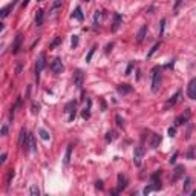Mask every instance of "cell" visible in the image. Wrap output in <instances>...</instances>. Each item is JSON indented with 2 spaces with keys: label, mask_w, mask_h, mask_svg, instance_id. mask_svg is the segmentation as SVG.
I'll return each instance as SVG.
<instances>
[{
  "label": "cell",
  "mask_w": 196,
  "mask_h": 196,
  "mask_svg": "<svg viewBox=\"0 0 196 196\" xmlns=\"http://www.w3.org/2000/svg\"><path fill=\"white\" fill-rule=\"evenodd\" d=\"M160 83H161V72L160 68H155L153 69V77H152V92L156 93L160 89Z\"/></svg>",
  "instance_id": "1"
},
{
  "label": "cell",
  "mask_w": 196,
  "mask_h": 196,
  "mask_svg": "<svg viewBox=\"0 0 196 196\" xmlns=\"http://www.w3.org/2000/svg\"><path fill=\"white\" fill-rule=\"evenodd\" d=\"M45 66H46V57H45V54H40L38 58H37V63H36V78H37V81H38V78H40V72L45 69Z\"/></svg>",
  "instance_id": "2"
},
{
  "label": "cell",
  "mask_w": 196,
  "mask_h": 196,
  "mask_svg": "<svg viewBox=\"0 0 196 196\" xmlns=\"http://www.w3.org/2000/svg\"><path fill=\"white\" fill-rule=\"evenodd\" d=\"M143 158H144V147L143 146L135 147V152H133V162H135V165H141Z\"/></svg>",
  "instance_id": "3"
},
{
  "label": "cell",
  "mask_w": 196,
  "mask_h": 196,
  "mask_svg": "<svg viewBox=\"0 0 196 196\" xmlns=\"http://www.w3.org/2000/svg\"><path fill=\"white\" fill-rule=\"evenodd\" d=\"M187 95L190 100H196V78L190 80V83L187 86Z\"/></svg>",
  "instance_id": "4"
},
{
  "label": "cell",
  "mask_w": 196,
  "mask_h": 196,
  "mask_svg": "<svg viewBox=\"0 0 196 196\" xmlns=\"http://www.w3.org/2000/svg\"><path fill=\"white\" fill-rule=\"evenodd\" d=\"M51 69H52L54 74H61V71H63L61 58H54V61L51 63Z\"/></svg>",
  "instance_id": "5"
},
{
  "label": "cell",
  "mask_w": 196,
  "mask_h": 196,
  "mask_svg": "<svg viewBox=\"0 0 196 196\" xmlns=\"http://www.w3.org/2000/svg\"><path fill=\"white\" fill-rule=\"evenodd\" d=\"M83 77H84V75H83V71H80V69L74 74V84H75L77 88H81V86H83Z\"/></svg>",
  "instance_id": "6"
},
{
  "label": "cell",
  "mask_w": 196,
  "mask_h": 196,
  "mask_svg": "<svg viewBox=\"0 0 196 196\" xmlns=\"http://www.w3.org/2000/svg\"><path fill=\"white\" fill-rule=\"evenodd\" d=\"M65 112H66V113H71L68 120H69V121H74V118H75V103H74V101L68 103V104H66V110H65Z\"/></svg>",
  "instance_id": "7"
},
{
  "label": "cell",
  "mask_w": 196,
  "mask_h": 196,
  "mask_svg": "<svg viewBox=\"0 0 196 196\" xmlns=\"http://www.w3.org/2000/svg\"><path fill=\"white\" fill-rule=\"evenodd\" d=\"M189 117H190V110L187 109V112H185V115H179L178 118L175 120V126H181V124H184L187 120H189Z\"/></svg>",
  "instance_id": "8"
},
{
  "label": "cell",
  "mask_w": 196,
  "mask_h": 196,
  "mask_svg": "<svg viewBox=\"0 0 196 196\" xmlns=\"http://www.w3.org/2000/svg\"><path fill=\"white\" fill-rule=\"evenodd\" d=\"M17 2H18V0H14L12 3H9V5L6 6V8H3V9H2V18L8 17V14H9V11H11V9H12V8L16 6V3H17Z\"/></svg>",
  "instance_id": "9"
},
{
  "label": "cell",
  "mask_w": 196,
  "mask_h": 196,
  "mask_svg": "<svg viewBox=\"0 0 196 196\" xmlns=\"http://www.w3.org/2000/svg\"><path fill=\"white\" fill-rule=\"evenodd\" d=\"M126 185H127V179L123 175H118V189H117V192H121L123 189H126Z\"/></svg>",
  "instance_id": "10"
},
{
  "label": "cell",
  "mask_w": 196,
  "mask_h": 196,
  "mask_svg": "<svg viewBox=\"0 0 196 196\" xmlns=\"http://www.w3.org/2000/svg\"><path fill=\"white\" fill-rule=\"evenodd\" d=\"M28 147H29V152H36L37 150L36 141H34V135H32V133L28 135Z\"/></svg>",
  "instance_id": "11"
},
{
  "label": "cell",
  "mask_w": 196,
  "mask_h": 196,
  "mask_svg": "<svg viewBox=\"0 0 196 196\" xmlns=\"http://www.w3.org/2000/svg\"><path fill=\"white\" fill-rule=\"evenodd\" d=\"M146 32H147V25H143V28L140 29V32H138V36H136V41H138V43H143L144 37H146Z\"/></svg>",
  "instance_id": "12"
},
{
  "label": "cell",
  "mask_w": 196,
  "mask_h": 196,
  "mask_svg": "<svg viewBox=\"0 0 196 196\" xmlns=\"http://www.w3.org/2000/svg\"><path fill=\"white\" fill-rule=\"evenodd\" d=\"M43 18H45V12L41 11V9H38L36 14V25L37 26H41L43 25Z\"/></svg>",
  "instance_id": "13"
},
{
  "label": "cell",
  "mask_w": 196,
  "mask_h": 196,
  "mask_svg": "<svg viewBox=\"0 0 196 196\" xmlns=\"http://www.w3.org/2000/svg\"><path fill=\"white\" fill-rule=\"evenodd\" d=\"M28 135H29V133H28L25 129L20 130V138H18V144H20V146H23V144L28 141Z\"/></svg>",
  "instance_id": "14"
},
{
  "label": "cell",
  "mask_w": 196,
  "mask_h": 196,
  "mask_svg": "<svg viewBox=\"0 0 196 196\" xmlns=\"http://www.w3.org/2000/svg\"><path fill=\"white\" fill-rule=\"evenodd\" d=\"M22 40H23V36L22 34H18L16 37V41H14V45H12V54H16L18 51V48H20V43H22Z\"/></svg>",
  "instance_id": "15"
},
{
  "label": "cell",
  "mask_w": 196,
  "mask_h": 196,
  "mask_svg": "<svg viewBox=\"0 0 196 196\" xmlns=\"http://www.w3.org/2000/svg\"><path fill=\"white\" fill-rule=\"evenodd\" d=\"M121 22H123V17H121L120 14H115V22H113V26H112V31H113V32H115V31L120 28Z\"/></svg>",
  "instance_id": "16"
},
{
  "label": "cell",
  "mask_w": 196,
  "mask_h": 196,
  "mask_svg": "<svg viewBox=\"0 0 196 196\" xmlns=\"http://www.w3.org/2000/svg\"><path fill=\"white\" fill-rule=\"evenodd\" d=\"M72 144L68 146V149H66V153H65V165H68L69 164V161H71V153H72Z\"/></svg>",
  "instance_id": "17"
},
{
  "label": "cell",
  "mask_w": 196,
  "mask_h": 196,
  "mask_svg": "<svg viewBox=\"0 0 196 196\" xmlns=\"http://www.w3.org/2000/svg\"><path fill=\"white\" fill-rule=\"evenodd\" d=\"M72 17L74 18H77L78 22H83V12H81V8L78 6V8H75V11H74V14H72Z\"/></svg>",
  "instance_id": "18"
},
{
  "label": "cell",
  "mask_w": 196,
  "mask_h": 196,
  "mask_svg": "<svg viewBox=\"0 0 196 196\" xmlns=\"http://www.w3.org/2000/svg\"><path fill=\"white\" fill-rule=\"evenodd\" d=\"M161 143V138L160 135H156V133H153V136H152V143H150V146H152V149H156L158 146H160Z\"/></svg>",
  "instance_id": "19"
},
{
  "label": "cell",
  "mask_w": 196,
  "mask_h": 196,
  "mask_svg": "<svg viewBox=\"0 0 196 196\" xmlns=\"http://www.w3.org/2000/svg\"><path fill=\"white\" fill-rule=\"evenodd\" d=\"M179 95H181V92H176L170 100H169V103H167V107H170V106H175L176 104V101H178V98H179Z\"/></svg>",
  "instance_id": "20"
},
{
  "label": "cell",
  "mask_w": 196,
  "mask_h": 196,
  "mask_svg": "<svg viewBox=\"0 0 196 196\" xmlns=\"http://www.w3.org/2000/svg\"><path fill=\"white\" fill-rule=\"evenodd\" d=\"M130 90H132V88H130L129 84H121V86H118V92L123 93V95H124V93H129Z\"/></svg>",
  "instance_id": "21"
},
{
  "label": "cell",
  "mask_w": 196,
  "mask_h": 196,
  "mask_svg": "<svg viewBox=\"0 0 196 196\" xmlns=\"http://www.w3.org/2000/svg\"><path fill=\"white\" fill-rule=\"evenodd\" d=\"M190 187H192V178H187L184 184V193H190Z\"/></svg>",
  "instance_id": "22"
},
{
  "label": "cell",
  "mask_w": 196,
  "mask_h": 196,
  "mask_svg": "<svg viewBox=\"0 0 196 196\" xmlns=\"http://www.w3.org/2000/svg\"><path fill=\"white\" fill-rule=\"evenodd\" d=\"M160 46H161V43H155V45H153V48H152V49H150V52L147 54V58H150V57H152V55H153V54L156 52V51H158V49H160Z\"/></svg>",
  "instance_id": "23"
},
{
  "label": "cell",
  "mask_w": 196,
  "mask_h": 196,
  "mask_svg": "<svg viewBox=\"0 0 196 196\" xmlns=\"http://www.w3.org/2000/svg\"><path fill=\"white\" fill-rule=\"evenodd\" d=\"M38 133H40L41 140H45V141H46V140H49V133H48L45 129H40V130H38Z\"/></svg>",
  "instance_id": "24"
},
{
  "label": "cell",
  "mask_w": 196,
  "mask_h": 196,
  "mask_svg": "<svg viewBox=\"0 0 196 196\" xmlns=\"http://www.w3.org/2000/svg\"><path fill=\"white\" fill-rule=\"evenodd\" d=\"M182 170H184V167H182V165H178V167H176V170H175V178H173V181H176V179L181 176Z\"/></svg>",
  "instance_id": "25"
},
{
  "label": "cell",
  "mask_w": 196,
  "mask_h": 196,
  "mask_svg": "<svg viewBox=\"0 0 196 196\" xmlns=\"http://www.w3.org/2000/svg\"><path fill=\"white\" fill-rule=\"evenodd\" d=\"M158 189H160V185H149V187H146V189H144V195L150 193L152 190H158Z\"/></svg>",
  "instance_id": "26"
},
{
  "label": "cell",
  "mask_w": 196,
  "mask_h": 196,
  "mask_svg": "<svg viewBox=\"0 0 196 196\" xmlns=\"http://www.w3.org/2000/svg\"><path fill=\"white\" fill-rule=\"evenodd\" d=\"M29 193H31L32 196H38V195H40V190H38V187H37V185H32V187H31V190H29Z\"/></svg>",
  "instance_id": "27"
},
{
  "label": "cell",
  "mask_w": 196,
  "mask_h": 196,
  "mask_svg": "<svg viewBox=\"0 0 196 196\" xmlns=\"http://www.w3.org/2000/svg\"><path fill=\"white\" fill-rule=\"evenodd\" d=\"M100 16H101V12L100 11H95V14H93V25L97 26V23H98V20H100Z\"/></svg>",
  "instance_id": "28"
},
{
  "label": "cell",
  "mask_w": 196,
  "mask_h": 196,
  "mask_svg": "<svg viewBox=\"0 0 196 196\" xmlns=\"http://www.w3.org/2000/svg\"><path fill=\"white\" fill-rule=\"evenodd\" d=\"M95 49H97V46H93V48L89 51V54H88V57H86V61H88V63L92 60V55H93V52H95Z\"/></svg>",
  "instance_id": "29"
},
{
  "label": "cell",
  "mask_w": 196,
  "mask_h": 196,
  "mask_svg": "<svg viewBox=\"0 0 196 196\" xmlns=\"http://www.w3.org/2000/svg\"><path fill=\"white\" fill-rule=\"evenodd\" d=\"M113 138H115V133H113V132H107V135H106V140H107V141H112Z\"/></svg>",
  "instance_id": "30"
},
{
  "label": "cell",
  "mask_w": 196,
  "mask_h": 196,
  "mask_svg": "<svg viewBox=\"0 0 196 196\" xmlns=\"http://www.w3.org/2000/svg\"><path fill=\"white\" fill-rule=\"evenodd\" d=\"M12 176H14V170L11 169V170H9V173H8V179H6V182H8V187H9V181H11V178H12Z\"/></svg>",
  "instance_id": "31"
},
{
  "label": "cell",
  "mask_w": 196,
  "mask_h": 196,
  "mask_svg": "<svg viewBox=\"0 0 196 196\" xmlns=\"http://www.w3.org/2000/svg\"><path fill=\"white\" fill-rule=\"evenodd\" d=\"M77 45H78V37L74 36V37H72V48H75Z\"/></svg>",
  "instance_id": "32"
},
{
  "label": "cell",
  "mask_w": 196,
  "mask_h": 196,
  "mask_svg": "<svg viewBox=\"0 0 196 196\" xmlns=\"http://www.w3.org/2000/svg\"><path fill=\"white\" fill-rule=\"evenodd\" d=\"M175 133H176V129H175V127H170V129H169V136H175Z\"/></svg>",
  "instance_id": "33"
},
{
  "label": "cell",
  "mask_w": 196,
  "mask_h": 196,
  "mask_svg": "<svg viewBox=\"0 0 196 196\" xmlns=\"http://www.w3.org/2000/svg\"><path fill=\"white\" fill-rule=\"evenodd\" d=\"M117 124L123 126V120H121V117H120V115H117Z\"/></svg>",
  "instance_id": "34"
},
{
  "label": "cell",
  "mask_w": 196,
  "mask_h": 196,
  "mask_svg": "<svg viewBox=\"0 0 196 196\" xmlns=\"http://www.w3.org/2000/svg\"><path fill=\"white\" fill-rule=\"evenodd\" d=\"M6 132H8V127H6V126H3V127H2V135L5 136V135H6Z\"/></svg>",
  "instance_id": "35"
},
{
  "label": "cell",
  "mask_w": 196,
  "mask_h": 196,
  "mask_svg": "<svg viewBox=\"0 0 196 196\" xmlns=\"http://www.w3.org/2000/svg\"><path fill=\"white\" fill-rule=\"evenodd\" d=\"M176 156H178V153H175V155H173V158H172V160H170V164H173V162H175V161H176Z\"/></svg>",
  "instance_id": "36"
},
{
  "label": "cell",
  "mask_w": 196,
  "mask_h": 196,
  "mask_svg": "<svg viewBox=\"0 0 196 196\" xmlns=\"http://www.w3.org/2000/svg\"><path fill=\"white\" fill-rule=\"evenodd\" d=\"M97 187H98V189H103V182L98 181V182H97Z\"/></svg>",
  "instance_id": "37"
},
{
  "label": "cell",
  "mask_w": 196,
  "mask_h": 196,
  "mask_svg": "<svg viewBox=\"0 0 196 196\" xmlns=\"http://www.w3.org/2000/svg\"><path fill=\"white\" fill-rule=\"evenodd\" d=\"M130 71H132V65H129V68H127V72H126V75H129V74H130Z\"/></svg>",
  "instance_id": "38"
},
{
  "label": "cell",
  "mask_w": 196,
  "mask_h": 196,
  "mask_svg": "<svg viewBox=\"0 0 196 196\" xmlns=\"http://www.w3.org/2000/svg\"><path fill=\"white\" fill-rule=\"evenodd\" d=\"M5 160H6V153H3V155H2V160H0V162H5Z\"/></svg>",
  "instance_id": "39"
},
{
  "label": "cell",
  "mask_w": 196,
  "mask_h": 196,
  "mask_svg": "<svg viewBox=\"0 0 196 196\" xmlns=\"http://www.w3.org/2000/svg\"><path fill=\"white\" fill-rule=\"evenodd\" d=\"M110 49H112V45H107V48H106V52L109 54V52H110Z\"/></svg>",
  "instance_id": "40"
},
{
  "label": "cell",
  "mask_w": 196,
  "mask_h": 196,
  "mask_svg": "<svg viewBox=\"0 0 196 196\" xmlns=\"http://www.w3.org/2000/svg\"><path fill=\"white\" fill-rule=\"evenodd\" d=\"M28 3H29V0H23V8H25V6H26Z\"/></svg>",
  "instance_id": "41"
},
{
  "label": "cell",
  "mask_w": 196,
  "mask_h": 196,
  "mask_svg": "<svg viewBox=\"0 0 196 196\" xmlns=\"http://www.w3.org/2000/svg\"><path fill=\"white\" fill-rule=\"evenodd\" d=\"M86 2H89V0H86Z\"/></svg>",
  "instance_id": "42"
}]
</instances>
